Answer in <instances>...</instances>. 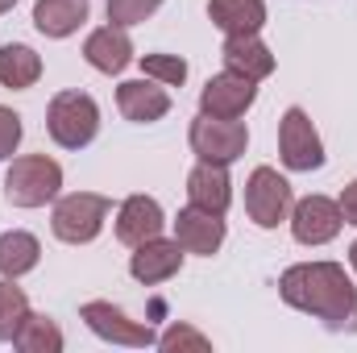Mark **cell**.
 <instances>
[{
	"label": "cell",
	"instance_id": "1",
	"mask_svg": "<svg viewBox=\"0 0 357 353\" xmlns=\"http://www.w3.org/2000/svg\"><path fill=\"white\" fill-rule=\"evenodd\" d=\"M278 295L287 308L324 320L328 329H341L357 312V287L341 262H295L282 270Z\"/></svg>",
	"mask_w": 357,
	"mask_h": 353
},
{
	"label": "cell",
	"instance_id": "2",
	"mask_svg": "<svg viewBox=\"0 0 357 353\" xmlns=\"http://www.w3.org/2000/svg\"><path fill=\"white\" fill-rule=\"evenodd\" d=\"M46 133L63 150H84L100 133V104L88 91H59L46 108Z\"/></svg>",
	"mask_w": 357,
	"mask_h": 353
},
{
	"label": "cell",
	"instance_id": "3",
	"mask_svg": "<svg viewBox=\"0 0 357 353\" xmlns=\"http://www.w3.org/2000/svg\"><path fill=\"white\" fill-rule=\"evenodd\" d=\"M59 191H63V167L46 154L13 158V167L4 175V195L13 208H42L50 200H59Z\"/></svg>",
	"mask_w": 357,
	"mask_h": 353
},
{
	"label": "cell",
	"instance_id": "4",
	"mask_svg": "<svg viewBox=\"0 0 357 353\" xmlns=\"http://www.w3.org/2000/svg\"><path fill=\"white\" fill-rule=\"evenodd\" d=\"M108 212H112L108 195H100V191H71V195H63V200L54 204L50 229H54V237L67 241V246H88V241L100 237Z\"/></svg>",
	"mask_w": 357,
	"mask_h": 353
},
{
	"label": "cell",
	"instance_id": "5",
	"mask_svg": "<svg viewBox=\"0 0 357 353\" xmlns=\"http://www.w3.org/2000/svg\"><path fill=\"white\" fill-rule=\"evenodd\" d=\"M187 142H191V154H195L199 163L233 167V163L245 154V146H250V129H245L241 121H225V117L199 112V117L191 121Z\"/></svg>",
	"mask_w": 357,
	"mask_h": 353
},
{
	"label": "cell",
	"instance_id": "6",
	"mask_svg": "<svg viewBox=\"0 0 357 353\" xmlns=\"http://www.w3.org/2000/svg\"><path fill=\"white\" fill-rule=\"evenodd\" d=\"M295 208V191L291 183L278 175L274 167H254V175L245 179V212L258 229H278L291 220Z\"/></svg>",
	"mask_w": 357,
	"mask_h": 353
},
{
	"label": "cell",
	"instance_id": "7",
	"mask_svg": "<svg viewBox=\"0 0 357 353\" xmlns=\"http://www.w3.org/2000/svg\"><path fill=\"white\" fill-rule=\"evenodd\" d=\"M278 158L287 171H320L324 167V142L299 104L287 108L278 121Z\"/></svg>",
	"mask_w": 357,
	"mask_h": 353
},
{
	"label": "cell",
	"instance_id": "8",
	"mask_svg": "<svg viewBox=\"0 0 357 353\" xmlns=\"http://www.w3.org/2000/svg\"><path fill=\"white\" fill-rule=\"evenodd\" d=\"M79 320L88 324L100 341H112V345H133V350H146V345H158V333L142 320H129L125 308L108 303V299H88L79 308Z\"/></svg>",
	"mask_w": 357,
	"mask_h": 353
},
{
	"label": "cell",
	"instance_id": "9",
	"mask_svg": "<svg viewBox=\"0 0 357 353\" xmlns=\"http://www.w3.org/2000/svg\"><path fill=\"white\" fill-rule=\"evenodd\" d=\"M291 237L299 246H328L341 229H345V216H341V204L328 200V195H303L295 208H291Z\"/></svg>",
	"mask_w": 357,
	"mask_h": 353
},
{
	"label": "cell",
	"instance_id": "10",
	"mask_svg": "<svg viewBox=\"0 0 357 353\" xmlns=\"http://www.w3.org/2000/svg\"><path fill=\"white\" fill-rule=\"evenodd\" d=\"M258 100V84L245 80V75H233V71H220L212 75L204 91H199V112L208 117H225V121H241Z\"/></svg>",
	"mask_w": 357,
	"mask_h": 353
},
{
	"label": "cell",
	"instance_id": "11",
	"mask_svg": "<svg viewBox=\"0 0 357 353\" xmlns=\"http://www.w3.org/2000/svg\"><path fill=\"white\" fill-rule=\"evenodd\" d=\"M112 229H116V241H121V246L137 250V246H146V241L162 237V229H167L162 204H158L154 195H129V200L116 208Z\"/></svg>",
	"mask_w": 357,
	"mask_h": 353
},
{
	"label": "cell",
	"instance_id": "12",
	"mask_svg": "<svg viewBox=\"0 0 357 353\" xmlns=\"http://www.w3.org/2000/svg\"><path fill=\"white\" fill-rule=\"evenodd\" d=\"M175 241L187 254H199V258H212L220 246H225V216L216 212H204L195 204H187L175 216Z\"/></svg>",
	"mask_w": 357,
	"mask_h": 353
},
{
	"label": "cell",
	"instance_id": "13",
	"mask_svg": "<svg viewBox=\"0 0 357 353\" xmlns=\"http://www.w3.org/2000/svg\"><path fill=\"white\" fill-rule=\"evenodd\" d=\"M183 258H187V250H183L178 241L154 237V241H146V246L133 250V258H129V274H133L142 287H158V283L175 278L178 270H183Z\"/></svg>",
	"mask_w": 357,
	"mask_h": 353
},
{
	"label": "cell",
	"instance_id": "14",
	"mask_svg": "<svg viewBox=\"0 0 357 353\" xmlns=\"http://www.w3.org/2000/svg\"><path fill=\"white\" fill-rule=\"evenodd\" d=\"M116 108L125 121H137V125H150V121H162L171 112V96L158 80H125L116 88Z\"/></svg>",
	"mask_w": 357,
	"mask_h": 353
},
{
	"label": "cell",
	"instance_id": "15",
	"mask_svg": "<svg viewBox=\"0 0 357 353\" xmlns=\"http://www.w3.org/2000/svg\"><path fill=\"white\" fill-rule=\"evenodd\" d=\"M84 59L88 67H96L100 75H121L129 63H133V42H129V29L121 25H100L84 38Z\"/></svg>",
	"mask_w": 357,
	"mask_h": 353
},
{
	"label": "cell",
	"instance_id": "16",
	"mask_svg": "<svg viewBox=\"0 0 357 353\" xmlns=\"http://www.w3.org/2000/svg\"><path fill=\"white\" fill-rule=\"evenodd\" d=\"M187 204L204 208V212H216L225 216L229 204H233V179L229 167H216V163H195L191 175H187Z\"/></svg>",
	"mask_w": 357,
	"mask_h": 353
},
{
	"label": "cell",
	"instance_id": "17",
	"mask_svg": "<svg viewBox=\"0 0 357 353\" xmlns=\"http://www.w3.org/2000/svg\"><path fill=\"white\" fill-rule=\"evenodd\" d=\"M220 59H225V71L233 75H245L254 84H262L266 75H274V54L258 33H241V38H225L220 46Z\"/></svg>",
	"mask_w": 357,
	"mask_h": 353
},
{
	"label": "cell",
	"instance_id": "18",
	"mask_svg": "<svg viewBox=\"0 0 357 353\" xmlns=\"http://www.w3.org/2000/svg\"><path fill=\"white\" fill-rule=\"evenodd\" d=\"M208 17L225 38L258 33L266 25V0H208Z\"/></svg>",
	"mask_w": 357,
	"mask_h": 353
},
{
	"label": "cell",
	"instance_id": "19",
	"mask_svg": "<svg viewBox=\"0 0 357 353\" xmlns=\"http://www.w3.org/2000/svg\"><path fill=\"white\" fill-rule=\"evenodd\" d=\"M88 21V0H38L33 4V25L46 38H71Z\"/></svg>",
	"mask_w": 357,
	"mask_h": 353
},
{
	"label": "cell",
	"instance_id": "20",
	"mask_svg": "<svg viewBox=\"0 0 357 353\" xmlns=\"http://www.w3.org/2000/svg\"><path fill=\"white\" fill-rule=\"evenodd\" d=\"M38 80H42V59H38L33 46H25V42L0 46V88L25 91V88H33Z\"/></svg>",
	"mask_w": 357,
	"mask_h": 353
},
{
	"label": "cell",
	"instance_id": "21",
	"mask_svg": "<svg viewBox=\"0 0 357 353\" xmlns=\"http://www.w3.org/2000/svg\"><path fill=\"white\" fill-rule=\"evenodd\" d=\"M42 262V241L25 229H8L0 233V274L4 278H21Z\"/></svg>",
	"mask_w": 357,
	"mask_h": 353
},
{
	"label": "cell",
	"instance_id": "22",
	"mask_svg": "<svg viewBox=\"0 0 357 353\" xmlns=\"http://www.w3.org/2000/svg\"><path fill=\"white\" fill-rule=\"evenodd\" d=\"M13 345L21 353H63V329H59L50 316L29 312L25 324H21V333L13 337Z\"/></svg>",
	"mask_w": 357,
	"mask_h": 353
},
{
	"label": "cell",
	"instance_id": "23",
	"mask_svg": "<svg viewBox=\"0 0 357 353\" xmlns=\"http://www.w3.org/2000/svg\"><path fill=\"white\" fill-rule=\"evenodd\" d=\"M25 316H29L25 291L17 287V278H4V274H0V341H13V337L21 333Z\"/></svg>",
	"mask_w": 357,
	"mask_h": 353
},
{
	"label": "cell",
	"instance_id": "24",
	"mask_svg": "<svg viewBox=\"0 0 357 353\" xmlns=\"http://www.w3.org/2000/svg\"><path fill=\"white\" fill-rule=\"evenodd\" d=\"M142 75L158 80L162 88H183L187 84V63L178 54H142Z\"/></svg>",
	"mask_w": 357,
	"mask_h": 353
},
{
	"label": "cell",
	"instance_id": "25",
	"mask_svg": "<svg viewBox=\"0 0 357 353\" xmlns=\"http://www.w3.org/2000/svg\"><path fill=\"white\" fill-rule=\"evenodd\" d=\"M158 350H167V353H208L212 350V341L199 333V329H191V324H171L162 337H158Z\"/></svg>",
	"mask_w": 357,
	"mask_h": 353
},
{
	"label": "cell",
	"instance_id": "26",
	"mask_svg": "<svg viewBox=\"0 0 357 353\" xmlns=\"http://www.w3.org/2000/svg\"><path fill=\"white\" fill-rule=\"evenodd\" d=\"M162 4H167V0H108V21L121 25V29H129V25L150 21Z\"/></svg>",
	"mask_w": 357,
	"mask_h": 353
},
{
	"label": "cell",
	"instance_id": "27",
	"mask_svg": "<svg viewBox=\"0 0 357 353\" xmlns=\"http://www.w3.org/2000/svg\"><path fill=\"white\" fill-rule=\"evenodd\" d=\"M21 137H25V125H21V117H17L13 108H4V104H0V163L17 154Z\"/></svg>",
	"mask_w": 357,
	"mask_h": 353
},
{
	"label": "cell",
	"instance_id": "28",
	"mask_svg": "<svg viewBox=\"0 0 357 353\" xmlns=\"http://www.w3.org/2000/svg\"><path fill=\"white\" fill-rule=\"evenodd\" d=\"M341 216H345V225H357V179L354 183H345V191H341Z\"/></svg>",
	"mask_w": 357,
	"mask_h": 353
},
{
	"label": "cell",
	"instance_id": "29",
	"mask_svg": "<svg viewBox=\"0 0 357 353\" xmlns=\"http://www.w3.org/2000/svg\"><path fill=\"white\" fill-rule=\"evenodd\" d=\"M349 266H354V270H357V241H354V246H349Z\"/></svg>",
	"mask_w": 357,
	"mask_h": 353
},
{
	"label": "cell",
	"instance_id": "30",
	"mask_svg": "<svg viewBox=\"0 0 357 353\" xmlns=\"http://www.w3.org/2000/svg\"><path fill=\"white\" fill-rule=\"evenodd\" d=\"M13 4H17V0H0V13H8V8H13Z\"/></svg>",
	"mask_w": 357,
	"mask_h": 353
}]
</instances>
